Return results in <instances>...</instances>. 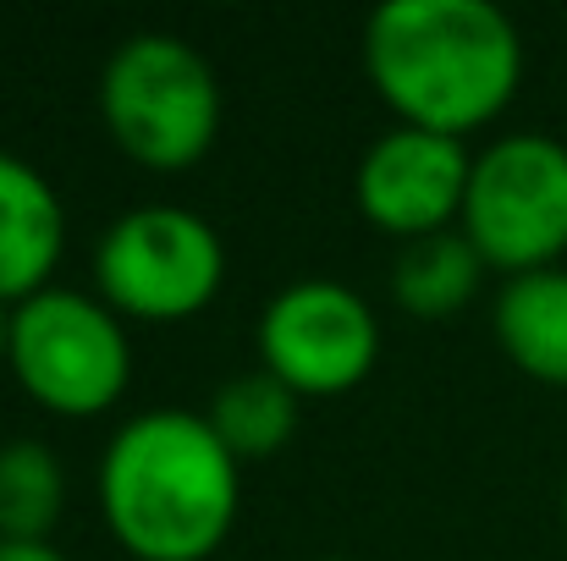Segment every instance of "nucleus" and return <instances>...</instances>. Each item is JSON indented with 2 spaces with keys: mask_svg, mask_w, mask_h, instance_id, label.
Here are the masks:
<instances>
[{
  "mask_svg": "<svg viewBox=\"0 0 567 561\" xmlns=\"http://www.w3.org/2000/svg\"><path fill=\"white\" fill-rule=\"evenodd\" d=\"M364 72L402 127L463 138L524 83V39L491 0H385L364 22Z\"/></svg>",
  "mask_w": 567,
  "mask_h": 561,
  "instance_id": "1",
  "label": "nucleus"
},
{
  "mask_svg": "<svg viewBox=\"0 0 567 561\" xmlns=\"http://www.w3.org/2000/svg\"><path fill=\"white\" fill-rule=\"evenodd\" d=\"M204 413H133L100 457V512L138 561H204L237 523L243 479Z\"/></svg>",
  "mask_w": 567,
  "mask_h": 561,
  "instance_id": "2",
  "label": "nucleus"
},
{
  "mask_svg": "<svg viewBox=\"0 0 567 561\" xmlns=\"http://www.w3.org/2000/svg\"><path fill=\"white\" fill-rule=\"evenodd\" d=\"M100 116L122 155L150 172H188L220 133L215 66L183 33L144 28L122 39L100 72Z\"/></svg>",
  "mask_w": 567,
  "mask_h": 561,
  "instance_id": "3",
  "label": "nucleus"
},
{
  "mask_svg": "<svg viewBox=\"0 0 567 561\" xmlns=\"http://www.w3.org/2000/svg\"><path fill=\"white\" fill-rule=\"evenodd\" d=\"M11 374L55 418H94L127 396L133 342L122 314L78 287H44L11 314Z\"/></svg>",
  "mask_w": 567,
  "mask_h": 561,
  "instance_id": "4",
  "label": "nucleus"
},
{
  "mask_svg": "<svg viewBox=\"0 0 567 561\" xmlns=\"http://www.w3.org/2000/svg\"><path fill=\"white\" fill-rule=\"evenodd\" d=\"M226 281V242L188 204H133L94 242L100 298L144 325H177L209 309Z\"/></svg>",
  "mask_w": 567,
  "mask_h": 561,
  "instance_id": "5",
  "label": "nucleus"
},
{
  "mask_svg": "<svg viewBox=\"0 0 567 561\" xmlns=\"http://www.w3.org/2000/svg\"><path fill=\"white\" fill-rule=\"evenodd\" d=\"M463 237L507 276L551 270L567 248V144L551 133H507L474 155Z\"/></svg>",
  "mask_w": 567,
  "mask_h": 561,
  "instance_id": "6",
  "label": "nucleus"
},
{
  "mask_svg": "<svg viewBox=\"0 0 567 561\" xmlns=\"http://www.w3.org/2000/svg\"><path fill=\"white\" fill-rule=\"evenodd\" d=\"M254 347H259V370H270L298 396H342L375 370L380 320L353 287L309 276L281 287L259 309Z\"/></svg>",
  "mask_w": 567,
  "mask_h": 561,
  "instance_id": "7",
  "label": "nucleus"
},
{
  "mask_svg": "<svg viewBox=\"0 0 567 561\" xmlns=\"http://www.w3.org/2000/svg\"><path fill=\"white\" fill-rule=\"evenodd\" d=\"M468 177H474V155L463 138L396 122L364 149V160L353 172V198L370 226L402 237V242H419V237L452 231V220H463Z\"/></svg>",
  "mask_w": 567,
  "mask_h": 561,
  "instance_id": "8",
  "label": "nucleus"
},
{
  "mask_svg": "<svg viewBox=\"0 0 567 561\" xmlns=\"http://www.w3.org/2000/svg\"><path fill=\"white\" fill-rule=\"evenodd\" d=\"M66 248V204L39 166L0 149V303H28L55 287V264Z\"/></svg>",
  "mask_w": 567,
  "mask_h": 561,
  "instance_id": "9",
  "label": "nucleus"
},
{
  "mask_svg": "<svg viewBox=\"0 0 567 561\" xmlns=\"http://www.w3.org/2000/svg\"><path fill=\"white\" fill-rule=\"evenodd\" d=\"M496 342L524 374L567 385V270L507 276L496 292Z\"/></svg>",
  "mask_w": 567,
  "mask_h": 561,
  "instance_id": "10",
  "label": "nucleus"
},
{
  "mask_svg": "<svg viewBox=\"0 0 567 561\" xmlns=\"http://www.w3.org/2000/svg\"><path fill=\"white\" fill-rule=\"evenodd\" d=\"M485 270L491 264L480 259V248L463 231H435V237L402 242V253L391 264V298L413 320H446L480 292Z\"/></svg>",
  "mask_w": 567,
  "mask_h": 561,
  "instance_id": "11",
  "label": "nucleus"
},
{
  "mask_svg": "<svg viewBox=\"0 0 567 561\" xmlns=\"http://www.w3.org/2000/svg\"><path fill=\"white\" fill-rule=\"evenodd\" d=\"M204 418H209V429L226 440V451L237 463L276 457L292 440V429H298V391L281 385L270 370L231 374V380L215 385Z\"/></svg>",
  "mask_w": 567,
  "mask_h": 561,
  "instance_id": "12",
  "label": "nucleus"
},
{
  "mask_svg": "<svg viewBox=\"0 0 567 561\" xmlns=\"http://www.w3.org/2000/svg\"><path fill=\"white\" fill-rule=\"evenodd\" d=\"M66 507V468L44 440H0V540L44 546Z\"/></svg>",
  "mask_w": 567,
  "mask_h": 561,
  "instance_id": "13",
  "label": "nucleus"
},
{
  "mask_svg": "<svg viewBox=\"0 0 567 561\" xmlns=\"http://www.w3.org/2000/svg\"><path fill=\"white\" fill-rule=\"evenodd\" d=\"M0 561H72V557H61L50 540L44 546H22V540H0Z\"/></svg>",
  "mask_w": 567,
  "mask_h": 561,
  "instance_id": "14",
  "label": "nucleus"
},
{
  "mask_svg": "<svg viewBox=\"0 0 567 561\" xmlns=\"http://www.w3.org/2000/svg\"><path fill=\"white\" fill-rule=\"evenodd\" d=\"M11 314H17V309H11V303H0V364L11 359Z\"/></svg>",
  "mask_w": 567,
  "mask_h": 561,
  "instance_id": "15",
  "label": "nucleus"
},
{
  "mask_svg": "<svg viewBox=\"0 0 567 561\" xmlns=\"http://www.w3.org/2000/svg\"><path fill=\"white\" fill-rule=\"evenodd\" d=\"M320 561H359V557H320Z\"/></svg>",
  "mask_w": 567,
  "mask_h": 561,
  "instance_id": "16",
  "label": "nucleus"
},
{
  "mask_svg": "<svg viewBox=\"0 0 567 561\" xmlns=\"http://www.w3.org/2000/svg\"><path fill=\"white\" fill-rule=\"evenodd\" d=\"M563 518H567V479H563Z\"/></svg>",
  "mask_w": 567,
  "mask_h": 561,
  "instance_id": "17",
  "label": "nucleus"
}]
</instances>
